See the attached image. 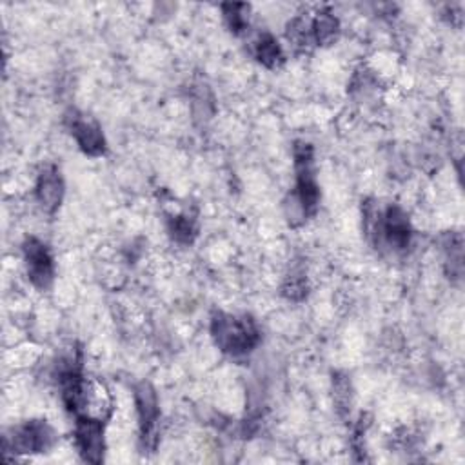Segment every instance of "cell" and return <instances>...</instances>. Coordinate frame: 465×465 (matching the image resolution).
<instances>
[{
    "label": "cell",
    "instance_id": "obj_1",
    "mask_svg": "<svg viewBox=\"0 0 465 465\" xmlns=\"http://www.w3.org/2000/svg\"><path fill=\"white\" fill-rule=\"evenodd\" d=\"M58 383L62 401L74 421L107 423L113 414V396L100 380L84 374L80 351L60 365Z\"/></svg>",
    "mask_w": 465,
    "mask_h": 465
},
{
    "label": "cell",
    "instance_id": "obj_2",
    "mask_svg": "<svg viewBox=\"0 0 465 465\" xmlns=\"http://www.w3.org/2000/svg\"><path fill=\"white\" fill-rule=\"evenodd\" d=\"M294 158V173L296 182L294 187L285 200V216L291 225H300L307 218L314 216L320 205V185L314 174V151L309 142L298 140L292 145Z\"/></svg>",
    "mask_w": 465,
    "mask_h": 465
},
{
    "label": "cell",
    "instance_id": "obj_3",
    "mask_svg": "<svg viewBox=\"0 0 465 465\" xmlns=\"http://www.w3.org/2000/svg\"><path fill=\"white\" fill-rule=\"evenodd\" d=\"M211 336L214 345L229 356H245L262 340L260 327L251 314H231L214 311L211 316Z\"/></svg>",
    "mask_w": 465,
    "mask_h": 465
},
{
    "label": "cell",
    "instance_id": "obj_4",
    "mask_svg": "<svg viewBox=\"0 0 465 465\" xmlns=\"http://www.w3.org/2000/svg\"><path fill=\"white\" fill-rule=\"evenodd\" d=\"M365 229L376 245L383 243L392 252H403L411 245L412 227L409 214L396 203H391L383 211L367 205Z\"/></svg>",
    "mask_w": 465,
    "mask_h": 465
},
{
    "label": "cell",
    "instance_id": "obj_5",
    "mask_svg": "<svg viewBox=\"0 0 465 465\" xmlns=\"http://www.w3.org/2000/svg\"><path fill=\"white\" fill-rule=\"evenodd\" d=\"M56 440V430L45 420H27L4 434V452L42 454L53 449Z\"/></svg>",
    "mask_w": 465,
    "mask_h": 465
},
{
    "label": "cell",
    "instance_id": "obj_6",
    "mask_svg": "<svg viewBox=\"0 0 465 465\" xmlns=\"http://www.w3.org/2000/svg\"><path fill=\"white\" fill-rule=\"evenodd\" d=\"M142 452H154L160 441V403L154 387L142 380L133 387Z\"/></svg>",
    "mask_w": 465,
    "mask_h": 465
},
{
    "label": "cell",
    "instance_id": "obj_7",
    "mask_svg": "<svg viewBox=\"0 0 465 465\" xmlns=\"http://www.w3.org/2000/svg\"><path fill=\"white\" fill-rule=\"evenodd\" d=\"M65 127L69 129L71 136L74 138L78 149L87 156H102L107 149L105 136L102 133V125L89 114L69 109L65 113Z\"/></svg>",
    "mask_w": 465,
    "mask_h": 465
},
{
    "label": "cell",
    "instance_id": "obj_8",
    "mask_svg": "<svg viewBox=\"0 0 465 465\" xmlns=\"http://www.w3.org/2000/svg\"><path fill=\"white\" fill-rule=\"evenodd\" d=\"M22 251L29 282L40 291L49 289L54 280V260L49 247L42 240L29 236L24 240Z\"/></svg>",
    "mask_w": 465,
    "mask_h": 465
},
{
    "label": "cell",
    "instance_id": "obj_9",
    "mask_svg": "<svg viewBox=\"0 0 465 465\" xmlns=\"http://www.w3.org/2000/svg\"><path fill=\"white\" fill-rule=\"evenodd\" d=\"M64 193H65V185H64L60 169L54 163H47L38 173V178L35 183V198L38 205L42 207L44 213L54 214L62 205Z\"/></svg>",
    "mask_w": 465,
    "mask_h": 465
},
{
    "label": "cell",
    "instance_id": "obj_10",
    "mask_svg": "<svg viewBox=\"0 0 465 465\" xmlns=\"http://www.w3.org/2000/svg\"><path fill=\"white\" fill-rule=\"evenodd\" d=\"M104 427L105 423L98 421H74V443L85 461L102 463L105 452Z\"/></svg>",
    "mask_w": 465,
    "mask_h": 465
},
{
    "label": "cell",
    "instance_id": "obj_11",
    "mask_svg": "<svg viewBox=\"0 0 465 465\" xmlns=\"http://www.w3.org/2000/svg\"><path fill=\"white\" fill-rule=\"evenodd\" d=\"M311 35L312 44L325 47L338 40L340 36V20L329 7H322L311 18Z\"/></svg>",
    "mask_w": 465,
    "mask_h": 465
},
{
    "label": "cell",
    "instance_id": "obj_12",
    "mask_svg": "<svg viewBox=\"0 0 465 465\" xmlns=\"http://www.w3.org/2000/svg\"><path fill=\"white\" fill-rule=\"evenodd\" d=\"M252 54L267 69H278L285 62V53H283L282 45L267 31L260 33L256 36V40L252 42Z\"/></svg>",
    "mask_w": 465,
    "mask_h": 465
},
{
    "label": "cell",
    "instance_id": "obj_13",
    "mask_svg": "<svg viewBox=\"0 0 465 465\" xmlns=\"http://www.w3.org/2000/svg\"><path fill=\"white\" fill-rule=\"evenodd\" d=\"M167 229L178 243H191L198 234V222L193 214L180 213L167 220Z\"/></svg>",
    "mask_w": 465,
    "mask_h": 465
},
{
    "label": "cell",
    "instance_id": "obj_14",
    "mask_svg": "<svg viewBox=\"0 0 465 465\" xmlns=\"http://www.w3.org/2000/svg\"><path fill=\"white\" fill-rule=\"evenodd\" d=\"M287 38L298 51L305 53L309 47H312L314 44H312V35H311V18L305 15L294 16L287 24Z\"/></svg>",
    "mask_w": 465,
    "mask_h": 465
},
{
    "label": "cell",
    "instance_id": "obj_15",
    "mask_svg": "<svg viewBox=\"0 0 465 465\" xmlns=\"http://www.w3.org/2000/svg\"><path fill=\"white\" fill-rule=\"evenodd\" d=\"M223 20L232 35H243L249 29V5L247 4H222Z\"/></svg>",
    "mask_w": 465,
    "mask_h": 465
},
{
    "label": "cell",
    "instance_id": "obj_16",
    "mask_svg": "<svg viewBox=\"0 0 465 465\" xmlns=\"http://www.w3.org/2000/svg\"><path fill=\"white\" fill-rule=\"evenodd\" d=\"M332 391H334V403L338 412L343 416L349 412L351 409V381L347 378V374L341 372H334L332 374Z\"/></svg>",
    "mask_w": 465,
    "mask_h": 465
},
{
    "label": "cell",
    "instance_id": "obj_17",
    "mask_svg": "<svg viewBox=\"0 0 465 465\" xmlns=\"http://www.w3.org/2000/svg\"><path fill=\"white\" fill-rule=\"evenodd\" d=\"M282 292L292 302L303 300L307 296V280L302 274H291L282 285Z\"/></svg>",
    "mask_w": 465,
    "mask_h": 465
}]
</instances>
